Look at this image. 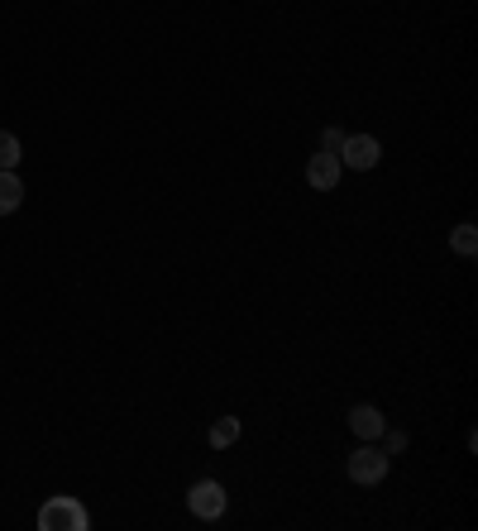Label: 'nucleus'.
Instances as JSON below:
<instances>
[{"label":"nucleus","instance_id":"f257e3e1","mask_svg":"<svg viewBox=\"0 0 478 531\" xmlns=\"http://www.w3.org/2000/svg\"><path fill=\"white\" fill-rule=\"evenodd\" d=\"M91 527V512L82 508V498H48L44 508H39V531H87Z\"/></svg>","mask_w":478,"mask_h":531},{"label":"nucleus","instance_id":"f03ea898","mask_svg":"<svg viewBox=\"0 0 478 531\" xmlns=\"http://www.w3.org/2000/svg\"><path fill=\"white\" fill-rule=\"evenodd\" d=\"M345 469H349V479H354V484L373 488V484H383V479H388L392 455H388V450H383L378 441H364L359 450H354V455H349V465H345Z\"/></svg>","mask_w":478,"mask_h":531},{"label":"nucleus","instance_id":"7ed1b4c3","mask_svg":"<svg viewBox=\"0 0 478 531\" xmlns=\"http://www.w3.org/2000/svg\"><path fill=\"white\" fill-rule=\"evenodd\" d=\"M187 508H192L201 522H220V517H225V488H220V479H196V484L187 488Z\"/></svg>","mask_w":478,"mask_h":531},{"label":"nucleus","instance_id":"20e7f679","mask_svg":"<svg viewBox=\"0 0 478 531\" xmlns=\"http://www.w3.org/2000/svg\"><path fill=\"white\" fill-rule=\"evenodd\" d=\"M378 158H383V144H378L373 134H345V149H340V163H345V168L369 173V168H378Z\"/></svg>","mask_w":478,"mask_h":531},{"label":"nucleus","instance_id":"39448f33","mask_svg":"<svg viewBox=\"0 0 478 531\" xmlns=\"http://www.w3.org/2000/svg\"><path fill=\"white\" fill-rule=\"evenodd\" d=\"M340 173H345V163H340V154H311V163H306V182H311V192H335L340 187Z\"/></svg>","mask_w":478,"mask_h":531},{"label":"nucleus","instance_id":"423d86ee","mask_svg":"<svg viewBox=\"0 0 478 531\" xmlns=\"http://www.w3.org/2000/svg\"><path fill=\"white\" fill-rule=\"evenodd\" d=\"M383 426H388V417H383L373 402H359V407H349V431H354L359 441H378V436H383Z\"/></svg>","mask_w":478,"mask_h":531},{"label":"nucleus","instance_id":"0eeeda50","mask_svg":"<svg viewBox=\"0 0 478 531\" xmlns=\"http://www.w3.org/2000/svg\"><path fill=\"white\" fill-rule=\"evenodd\" d=\"M20 206H24V182H20V173L0 168V216H15Z\"/></svg>","mask_w":478,"mask_h":531},{"label":"nucleus","instance_id":"6e6552de","mask_svg":"<svg viewBox=\"0 0 478 531\" xmlns=\"http://www.w3.org/2000/svg\"><path fill=\"white\" fill-rule=\"evenodd\" d=\"M450 249H455L459 259H474V254H478V225L474 221L459 225L455 235H450Z\"/></svg>","mask_w":478,"mask_h":531},{"label":"nucleus","instance_id":"1a4fd4ad","mask_svg":"<svg viewBox=\"0 0 478 531\" xmlns=\"http://www.w3.org/2000/svg\"><path fill=\"white\" fill-rule=\"evenodd\" d=\"M206 441L216 445V450H230L239 441V417H220L211 431H206Z\"/></svg>","mask_w":478,"mask_h":531},{"label":"nucleus","instance_id":"9d476101","mask_svg":"<svg viewBox=\"0 0 478 531\" xmlns=\"http://www.w3.org/2000/svg\"><path fill=\"white\" fill-rule=\"evenodd\" d=\"M20 158H24V144L10 130H0V168H10V173H15V168H20Z\"/></svg>","mask_w":478,"mask_h":531},{"label":"nucleus","instance_id":"9b49d317","mask_svg":"<svg viewBox=\"0 0 478 531\" xmlns=\"http://www.w3.org/2000/svg\"><path fill=\"white\" fill-rule=\"evenodd\" d=\"M378 445H383V450H388L392 460H397V455H402V450L412 445V436H407V431H392V426H383V436H378Z\"/></svg>","mask_w":478,"mask_h":531},{"label":"nucleus","instance_id":"f8f14e48","mask_svg":"<svg viewBox=\"0 0 478 531\" xmlns=\"http://www.w3.org/2000/svg\"><path fill=\"white\" fill-rule=\"evenodd\" d=\"M321 149H326V154H340V149H345V130H340V125H330V130L321 134Z\"/></svg>","mask_w":478,"mask_h":531}]
</instances>
